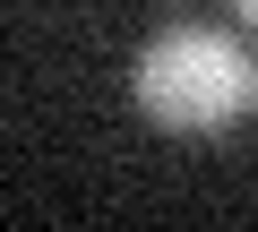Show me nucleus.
<instances>
[{
	"label": "nucleus",
	"mask_w": 258,
	"mask_h": 232,
	"mask_svg": "<svg viewBox=\"0 0 258 232\" xmlns=\"http://www.w3.org/2000/svg\"><path fill=\"white\" fill-rule=\"evenodd\" d=\"M129 95H138V112L155 129H232L258 112V60L232 35L164 26L129 69Z\"/></svg>",
	"instance_id": "nucleus-1"
},
{
	"label": "nucleus",
	"mask_w": 258,
	"mask_h": 232,
	"mask_svg": "<svg viewBox=\"0 0 258 232\" xmlns=\"http://www.w3.org/2000/svg\"><path fill=\"white\" fill-rule=\"evenodd\" d=\"M232 9H241V18H249V26H258V0H232Z\"/></svg>",
	"instance_id": "nucleus-2"
}]
</instances>
